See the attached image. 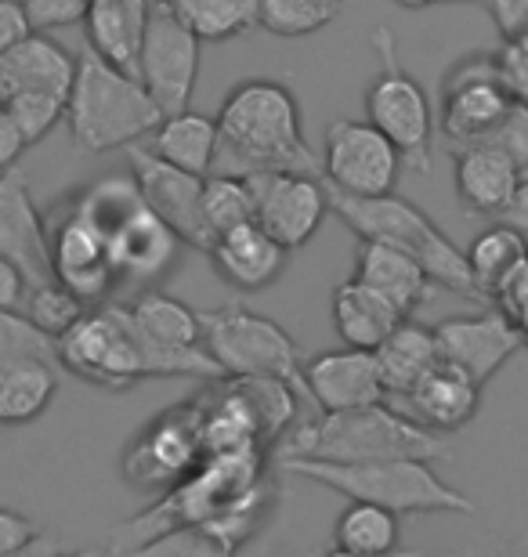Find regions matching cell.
I'll use <instances>...</instances> for the list:
<instances>
[{
  "instance_id": "cell-1",
  "label": "cell",
  "mask_w": 528,
  "mask_h": 557,
  "mask_svg": "<svg viewBox=\"0 0 528 557\" xmlns=\"http://www.w3.org/2000/svg\"><path fill=\"white\" fill-rule=\"evenodd\" d=\"M265 171L319 174L322 160L305 141L297 95L279 81H243L218 113V152L210 174L250 177Z\"/></svg>"
},
{
  "instance_id": "cell-2",
  "label": "cell",
  "mask_w": 528,
  "mask_h": 557,
  "mask_svg": "<svg viewBox=\"0 0 528 557\" xmlns=\"http://www.w3.org/2000/svg\"><path fill=\"white\" fill-rule=\"evenodd\" d=\"M54 355L59 366L106 392H127L149 376H196V381L221 376L207 348L167 351L134 326L127 308L109 305L91 308L65 337L54 341Z\"/></svg>"
},
{
  "instance_id": "cell-3",
  "label": "cell",
  "mask_w": 528,
  "mask_h": 557,
  "mask_svg": "<svg viewBox=\"0 0 528 557\" xmlns=\"http://www.w3.org/2000/svg\"><path fill=\"white\" fill-rule=\"evenodd\" d=\"M453 456L449 434L423 428L388 403L322 413L300 423L283 438V460H326V463H366V460H445Z\"/></svg>"
},
{
  "instance_id": "cell-4",
  "label": "cell",
  "mask_w": 528,
  "mask_h": 557,
  "mask_svg": "<svg viewBox=\"0 0 528 557\" xmlns=\"http://www.w3.org/2000/svg\"><path fill=\"white\" fill-rule=\"evenodd\" d=\"M330 210L358 239L388 243V247H398V250H406L409 258H417L434 286H442L456 297L478 300V305H489V300L481 297L475 275H470L467 253L459 250L417 203H409V199H402L395 193L344 196L330 188Z\"/></svg>"
},
{
  "instance_id": "cell-5",
  "label": "cell",
  "mask_w": 528,
  "mask_h": 557,
  "mask_svg": "<svg viewBox=\"0 0 528 557\" xmlns=\"http://www.w3.org/2000/svg\"><path fill=\"white\" fill-rule=\"evenodd\" d=\"M160 106L145 91L138 76L98 59L91 48L76 54V76L65 98V124L81 152L127 149L160 127Z\"/></svg>"
},
{
  "instance_id": "cell-6",
  "label": "cell",
  "mask_w": 528,
  "mask_h": 557,
  "mask_svg": "<svg viewBox=\"0 0 528 557\" xmlns=\"http://www.w3.org/2000/svg\"><path fill=\"white\" fill-rule=\"evenodd\" d=\"M286 474L308 478L322 488L347 496L352 504H377L395 515H475V499L438 478L427 460H283Z\"/></svg>"
},
{
  "instance_id": "cell-7",
  "label": "cell",
  "mask_w": 528,
  "mask_h": 557,
  "mask_svg": "<svg viewBox=\"0 0 528 557\" xmlns=\"http://www.w3.org/2000/svg\"><path fill=\"white\" fill-rule=\"evenodd\" d=\"M380 59V70L366 91V120L398 149L402 163L420 174H431L434 152V109L423 84L398 62L395 33L380 26L369 33Z\"/></svg>"
},
{
  "instance_id": "cell-8",
  "label": "cell",
  "mask_w": 528,
  "mask_h": 557,
  "mask_svg": "<svg viewBox=\"0 0 528 557\" xmlns=\"http://www.w3.org/2000/svg\"><path fill=\"white\" fill-rule=\"evenodd\" d=\"M199 319H204V348L218 362L221 376H279L305 387L300 381L305 362L294 337L279 322L257 315L243 300L199 311Z\"/></svg>"
},
{
  "instance_id": "cell-9",
  "label": "cell",
  "mask_w": 528,
  "mask_h": 557,
  "mask_svg": "<svg viewBox=\"0 0 528 557\" xmlns=\"http://www.w3.org/2000/svg\"><path fill=\"white\" fill-rule=\"evenodd\" d=\"M207 460L204 431H199V406L182 403L149 420L123 453L120 471L134 488H152V493H171L185 478L199 471Z\"/></svg>"
},
{
  "instance_id": "cell-10",
  "label": "cell",
  "mask_w": 528,
  "mask_h": 557,
  "mask_svg": "<svg viewBox=\"0 0 528 557\" xmlns=\"http://www.w3.org/2000/svg\"><path fill=\"white\" fill-rule=\"evenodd\" d=\"M48 225V261L51 278L73 289L87 308H102L109 289L116 286V264H112L109 236L98 225H91L76 199H65L44 218Z\"/></svg>"
},
{
  "instance_id": "cell-11",
  "label": "cell",
  "mask_w": 528,
  "mask_h": 557,
  "mask_svg": "<svg viewBox=\"0 0 528 557\" xmlns=\"http://www.w3.org/2000/svg\"><path fill=\"white\" fill-rule=\"evenodd\" d=\"M199 59H204V40L174 15L171 8L152 0L149 29L138 54V81L163 116L185 113L196 91Z\"/></svg>"
},
{
  "instance_id": "cell-12",
  "label": "cell",
  "mask_w": 528,
  "mask_h": 557,
  "mask_svg": "<svg viewBox=\"0 0 528 557\" xmlns=\"http://www.w3.org/2000/svg\"><path fill=\"white\" fill-rule=\"evenodd\" d=\"M511 91L503 87L496 51H478L459 59L442 84V109H438V131L449 149L475 145L496 127V120L511 109Z\"/></svg>"
},
{
  "instance_id": "cell-13",
  "label": "cell",
  "mask_w": 528,
  "mask_h": 557,
  "mask_svg": "<svg viewBox=\"0 0 528 557\" xmlns=\"http://www.w3.org/2000/svg\"><path fill=\"white\" fill-rule=\"evenodd\" d=\"M322 171L333 193L388 196L402 174V156L369 120H333L322 145Z\"/></svg>"
},
{
  "instance_id": "cell-14",
  "label": "cell",
  "mask_w": 528,
  "mask_h": 557,
  "mask_svg": "<svg viewBox=\"0 0 528 557\" xmlns=\"http://www.w3.org/2000/svg\"><path fill=\"white\" fill-rule=\"evenodd\" d=\"M254 196V221L279 247L300 250L322 228L330 214V188L316 174L300 171H265L246 177Z\"/></svg>"
},
{
  "instance_id": "cell-15",
  "label": "cell",
  "mask_w": 528,
  "mask_h": 557,
  "mask_svg": "<svg viewBox=\"0 0 528 557\" xmlns=\"http://www.w3.org/2000/svg\"><path fill=\"white\" fill-rule=\"evenodd\" d=\"M131 177L142 193V203L174 232L177 239L196 250L210 247L207 225H204V188L207 177L182 171V166L160 160L149 145H127Z\"/></svg>"
},
{
  "instance_id": "cell-16",
  "label": "cell",
  "mask_w": 528,
  "mask_h": 557,
  "mask_svg": "<svg viewBox=\"0 0 528 557\" xmlns=\"http://www.w3.org/2000/svg\"><path fill=\"white\" fill-rule=\"evenodd\" d=\"M438 355L459 366L470 381L486 387L514 355L525 348L518 326L496 305H486L478 315H456L434 326Z\"/></svg>"
},
{
  "instance_id": "cell-17",
  "label": "cell",
  "mask_w": 528,
  "mask_h": 557,
  "mask_svg": "<svg viewBox=\"0 0 528 557\" xmlns=\"http://www.w3.org/2000/svg\"><path fill=\"white\" fill-rule=\"evenodd\" d=\"M268 510V488L243 499L229 515L213 521H193V525H174L156 532L152 540L138 543L131 550H120V557H235L243 540L261 525Z\"/></svg>"
},
{
  "instance_id": "cell-18",
  "label": "cell",
  "mask_w": 528,
  "mask_h": 557,
  "mask_svg": "<svg viewBox=\"0 0 528 557\" xmlns=\"http://www.w3.org/2000/svg\"><path fill=\"white\" fill-rule=\"evenodd\" d=\"M300 381H305V392L316 398L322 413H344V409L388 403L373 351H322L300 366Z\"/></svg>"
},
{
  "instance_id": "cell-19",
  "label": "cell",
  "mask_w": 528,
  "mask_h": 557,
  "mask_svg": "<svg viewBox=\"0 0 528 557\" xmlns=\"http://www.w3.org/2000/svg\"><path fill=\"white\" fill-rule=\"evenodd\" d=\"M0 253L26 275L29 286L51 278L48 225H44L29 182L19 166L0 174Z\"/></svg>"
},
{
  "instance_id": "cell-20",
  "label": "cell",
  "mask_w": 528,
  "mask_h": 557,
  "mask_svg": "<svg viewBox=\"0 0 528 557\" xmlns=\"http://www.w3.org/2000/svg\"><path fill=\"white\" fill-rule=\"evenodd\" d=\"M406 406V417H413L423 428H431L438 434H453L459 428H467L478 413L481 403V384L459 370V366L438 359L409 395L398 398Z\"/></svg>"
},
{
  "instance_id": "cell-21",
  "label": "cell",
  "mask_w": 528,
  "mask_h": 557,
  "mask_svg": "<svg viewBox=\"0 0 528 557\" xmlns=\"http://www.w3.org/2000/svg\"><path fill=\"white\" fill-rule=\"evenodd\" d=\"M210 264L224 283L235 289H265L272 286L286 269V247L268 236V232L257 225V221H246V225L224 232L207 247Z\"/></svg>"
},
{
  "instance_id": "cell-22",
  "label": "cell",
  "mask_w": 528,
  "mask_h": 557,
  "mask_svg": "<svg viewBox=\"0 0 528 557\" xmlns=\"http://www.w3.org/2000/svg\"><path fill=\"white\" fill-rule=\"evenodd\" d=\"M453 160L459 207L470 210V214L500 218L525 177L521 166L492 145H464V149L453 152Z\"/></svg>"
},
{
  "instance_id": "cell-23",
  "label": "cell",
  "mask_w": 528,
  "mask_h": 557,
  "mask_svg": "<svg viewBox=\"0 0 528 557\" xmlns=\"http://www.w3.org/2000/svg\"><path fill=\"white\" fill-rule=\"evenodd\" d=\"M76 59L48 33H26L15 48L0 54V95L4 102L19 91H51L70 98Z\"/></svg>"
},
{
  "instance_id": "cell-24",
  "label": "cell",
  "mask_w": 528,
  "mask_h": 557,
  "mask_svg": "<svg viewBox=\"0 0 528 557\" xmlns=\"http://www.w3.org/2000/svg\"><path fill=\"white\" fill-rule=\"evenodd\" d=\"M152 0H91L84 18L87 48L116 70L138 76V54L149 29Z\"/></svg>"
},
{
  "instance_id": "cell-25",
  "label": "cell",
  "mask_w": 528,
  "mask_h": 557,
  "mask_svg": "<svg viewBox=\"0 0 528 557\" xmlns=\"http://www.w3.org/2000/svg\"><path fill=\"white\" fill-rule=\"evenodd\" d=\"M352 278L373 286L377 294L388 297L406 319L420 305H427L434 294V283L427 278L417 258H409V253L398 247H388V243H373V239H363V247H358Z\"/></svg>"
},
{
  "instance_id": "cell-26",
  "label": "cell",
  "mask_w": 528,
  "mask_h": 557,
  "mask_svg": "<svg viewBox=\"0 0 528 557\" xmlns=\"http://www.w3.org/2000/svg\"><path fill=\"white\" fill-rule=\"evenodd\" d=\"M109 250L120 278H160L182 253V239L149 207H142L112 232Z\"/></svg>"
},
{
  "instance_id": "cell-27",
  "label": "cell",
  "mask_w": 528,
  "mask_h": 557,
  "mask_svg": "<svg viewBox=\"0 0 528 557\" xmlns=\"http://www.w3.org/2000/svg\"><path fill=\"white\" fill-rule=\"evenodd\" d=\"M402 319L406 315L388 297H380L373 286L358 283V278H344L333 289V326L344 348L373 351Z\"/></svg>"
},
{
  "instance_id": "cell-28",
  "label": "cell",
  "mask_w": 528,
  "mask_h": 557,
  "mask_svg": "<svg viewBox=\"0 0 528 557\" xmlns=\"http://www.w3.org/2000/svg\"><path fill=\"white\" fill-rule=\"evenodd\" d=\"M373 359H377L380 384H384L388 398L409 395L413 384L442 359V355H438L434 326H420V322H413V319H402L373 348Z\"/></svg>"
},
{
  "instance_id": "cell-29",
  "label": "cell",
  "mask_w": 528,
  "mask_h": 557,
  "mask_svg": "<svg viewBox=\"0 0 528 557\" xmlns=\"http://www.w3.org/2000/svg\"><path fill=\"white\" fill-rule=\"evenodd\" d=\"M131 322L152 344L167 351H199L204 348V319L193 305L177 300L163 289H145V294L127 305Z\"/></svg>"
},
{
  "instance_id": "cell-30",
  "label": "cell",
  "mask_w": 528,
  "mask_h": 557,
  "mask_svg": "<svg viewBox=\"0 0 528 557\" xmlns=\"http://www.w3.org/2000/svg\"><path fill=\"white\" fill-rule=\"evenodd\" d=\"M59 395V362L22 359L0 370V428L33 423Z\"/></svg>"
},
{
  "instance_id": "cell-31",
  "label": "cell",
  "mask_w": 528,
  "mask_h": 557,
  "mask_svg": "<svg viewBox=\"0 0 528 557\" xmlns=\"http://www.w3.org/2000/svg\"><path fill=\"white\" fill-rule=\"evenodd\" d=\"M149 149L160 160L182 166V171L207 177L213 166V152H218V120L193 113V109L163 116L160 127L149 135Z\"/></svg>"
},
{
  "instance_id": "cell-32",
  "label": "cell",
  "mask_w": 528,
  "mask_h": 557,
  "mask_svg": "<svg viewBox=\"0 0 528 557\" xmlns=\"http://www.w3.org/2000/svg\"><path fill=\"white\" fill-rule=\"evenodd\" d=\"M464 253H467L470 275H475L481 297L492 305V294H496V289L507 283V275L525 261L528 243L521 232H514L511 225H492L486 232H478L470 250Z\"/></svg>"
},
{
  "instance_id": "cell-33",
  "label": "cell",
  "mask_w": 528,
  "mask_h": 557,
  "mask_svg": "<svg viewBox=\"0 0 528 557\" xmlns=\"http://www.w3.org/2000/svg\"><path fill=\"white\" fill-rule=\"evenodd\" d=\"M204 44L243 37L257 26V0H160Z\"/></svg>"
},
{
  "instance_id": "cell-34",
  "label": "cell",
  "mask_w": 528,
  "mask_h": 557,
  "mask_svg": "<svg viewBox=\"0 0 528 557\" xmlns=\"http://www.w3.org/2000/svg\"><path fill=\"white\" fill-rule=\"evenodd\" d=\"M398 536H402L398 515L377 504H347L344 515L336 518V532H333L336 550L366 554V557L395 554Z\"/></svg>"
},
{
  "instance_id": "cell-35",
  "label": "cell",
  "mask_w": 528,
  "mask_h": 557,
  "mask_svg": "<svg viewBox=\"0 0 528 557\" xmlns=\"http://www.w3.org/2000/svg\"><path fill=\"white\" fill-rule=\"evenodd\" d=\"M344 0H257V26L275 37H311L341 18Z\"/></svg>"
},
{
  "instance_id": "cell-36",
  "label": "cell",
  "mask_w": 528,
  "mask_h": 557,
  "mask_svg": "<svg viewBox=\"0 0 528 557\" xmlns=\"http://www.w3.org/2000/svg\"><path fill=\"white\" fill-rule=\"evenodd\" d=\"M87 311H91V308H87L84 300L73 294V289L54 283V278L29 286L26 300H22V315H26L33 326H37L44 337H51V341L65 337V333H70L76 322L87 315Z\"/></svg>"
},
{
  "instance_id": "cell-37",
  "label": "cell",
  "mask_w": 528,
  "mask_h": 557,
  "mask_svg": "<svg viewBox=\"0 0 528 557\" xmlns=\"http://www.w3.org/2000/svg\"><path fill=\"white\" fill-rule=\"evenodd\" d=\"M254 221V196L246 177L235 174H207V188H204V225L210 243L224 236V232Z\"/></svg>"
},
{
  "instance_id": "cell-38",
  "label": "cell",
  "mask_w": 528,
  "mask_h": 557,
  "mask_svg": "<svg viewBox=\"0 0 528 557\" xmlns=\"http://www.w3.org/2000/svg\"><path fill=\"white\" fill-rule=\"evenodd\" d=\"M8 116L15 131L22 135V141L37 145L59 127V120L65 116V98L62 95H51V91H19L8 98Z\"/></svg>"
},
{
  "instance_id": "cell-39",
  "label": "cell",
  "mask_w": 528,
  "mask_h": 557,
  "mask_svg": "<svg viewBox=\"0 0 528 557\" xmlns=\"http://www.w3.org/2000/svg\"><path fill=\"white\" fill-rule=\"evenodd\" d=\"M22 359H48L59 362L54 341L33 326L22 311H0V370Z\"/></svg>"
},
{
  "instance_id": "cell-40",
  "label": "cell",
  "mask_w": 528,
  "mask_h": 557,
  "mask_svg": "<svg viewBox=\"0 0 528 557\" xmlns=\"http://www.w3.org/2000/svg\"><path fill=\"white\" fill-rule=\"evenodd\" d=\"M475 145H492V149H500L503 156H511V160L521 166V174H528V106L511 102L507 113L496 120V127Z\"/></svg>"
},
{
  "instance_id": "cell-41",
  "label": "cell",
  "mask_w": 528,
  "mask_h": 557,
  "mask_svg": "<svg viewBox=\"0 0 528 557\" xmlns=\"http://www.w3.org/2000/svg\"><path fill=\"white\" fill-rule=\"evenodd\" d=\"M19 4L22 15H26L29 33H51L84 22L91 0H19Z\"/></svg>"
},
{
  "instance_id": "cell-42",
  "label": "cell",
  "mask_w": 528,
  "mask_h": 557,
  "mask_svg": "<svg viewBox=\"0 0 528 557\" xmlns=\"http://www.w3.org/2000/svg\"><path fill=\"white\" fill-rule=\"evenodd\" d=\"M492 305H496L503 315H507L514 326H518L521 341H525V351H528V253L525 261L507 275L496 294H492Z\"/></svg>"
},
{
  "instance_id": "cell-43",
  "label": "cell",
  "mask_w": 528,
  "mask_h": 557,
  "mask_svg": "<svg viewBox=\"0 0 528 557\" xmlns=\"http://www.w3.org/2000/svg\"><path fill=\"white\" fill-rule=\"evenodd\" d=\"M496 62H500L503 87L511 91V98L528 106V29L521 37L503 40V48L496 51Z\"/></svg>"
},
{
  "instance_id": "cell-44",
  "label": "cell",
  "mask_w": 528,
  "mask_h": 557,
  "mask_svg": "<svg viewBox=\"0 0 528 557\" xmlns=\"http://www.w3.org/2000/svg\"><path fill=\"white\" fill-rule=\"evenodd\" d=\"M40 540V529L33 525L26 515L11 507H0V557H11L19 550H26L29 543Z\"/></svg>"
},
{
  "instance_id": "cell-45",
  "label": "cell",
  "mask_w": 528,
  "mask_h": 557,
  "mask_svg": "<svg viewBox=\"0 0 528 557\" xmlns=\"http://www.w3.org/2000/svg\"><path fill=\"white\" fill-rule=\"evenodd\" d=\"M496 22V29L503 33V40L521 37L528 29V0H486L481 4Z\"/></svg>"
},
{
  "instance_id": "cell-46",
  "label": "cell",
  "mask_w": 528,
  "mask_h": 557,
  "mask_svg": "<svg viewBox=\"0 0 528 557\" xmlns=\"http://www.w3.org/2000/svg\"><path fill=\"white\" fill-rule=\"evenodd\" d=\"M29 294V283L4 253H0V311H22V300Z\"/></svg>"
},
{
  "instance_id": "cell-47",
  "label": "cell",
  "mask_w": 528,
  "mask_h": 557,
  "mask_svg": "<svg viewBox=\"0 0 528 557\" xmlns=\"http://www.w3.org/2000/svg\"><path fill=\"white\" fill-rule=\"evenodd\" d=\"M26 152V141L15 131L8 116V106H4V95H0V174L11 171V166H19V156Z\"/></svg>"
},
{
  "instance_id": "cell-48",
  "label": "cell",
  "mask_w": 528,
  "mask_h": 557,
  "mask_svg": "<svg viewBox=\"0 0 528 557\" xmlns=\"http://www.w3.org/2000/svg\"><path fill=\"white\" fill-rule=\"evenodd\" d=\"M26 33H29V26H26V15H22L19 0H0V54L8 48H15Z\"/></svg>"
},
{
  "instance_id": "cell-49",
  "label": "cell",
  "mask_w": 528,
  "mask_h": 557,
  "mask_svg": "<svg viewBox=\"0 0 528 557\" xmlns=\"http://www.w3.org/2000/svg\"><path fill=\"white\" fill-rule=\"evenodd\" d=\"M500 225H511L514 232H521V236H528V174L521 177V185L514 188L511 203L503 207Z\"/></svg>"
},
{
  "instance_id": "cell-50",
  "label": "cell",
  "mask_w": 528,
  "mask_h": 557,
  "mask_svg": "<svg viewBox=\"0 0 528 557\" xmlns=\"http://www.w3.org/2000/svg\"><path fill=\"white\" fill-rule=\"evenodd\" d=\"M54 554V543L51 540H37V543H29L26 550H19V554H11V557H51Z\"/></svg>"
},
{
  "instance_id": "cell-51",
  "label": "cell",
  "mask_w": 528,
  "mask_h": 557,
  "mask_svg": "<svg viewBox=\"0 0 528 557\" xmlns=\"http://www.w3.org/2000/svg\"><path fill=\"white\" fill-rule=\"evenodd\" d=\"M486 557H528V543H503V547L489 550Z\"/></svg>"
},
{
  "instance_id": "cell-52",
  "label": "cell",
  "mask_w": 528,
  "mask_h": 557,
  "mask_svg": "<svg viewBox=\"0 0 528 557\" xmlns=\"http://www.w3.org/2000/svg\"><path fill=\"white\" fill-rule=\"evenodd\" d=\"M51 557H106V554L98 550V547H84V550H65V554H59V550H54Z\"/></svg>"
},
{
  "instance_id": "cell-53",
  "label": "cell",
  "mask_w": 528,
  "mask_h": 557,
  "mask_svg": "<svg viewBox=\"0 0 528 557\" xmlns=\"http://www.w3.org/2000/svg\"><path fill=\"white\" fill-rule=\"evenodd\" d=\"M326 557H366V554H344V550H333V554H326ZM380 557H420V554H402V550H395V554H380Z\"/></svg>"
},
{
  "instance_id": "cell-54",
  "label": "cell",
  "mask_w": 528,
  "mask_h": 557,
  "mask_svg": "<svg viewBox=\"0 0 528 557\" xmlns=\"http://www.w3.org/2000/svg\"><path fill=\"white\" fill-rule=\"evenodd\" d=\"M395 4H402V8H427L431 0H395Z\"/></svg>"
},
{
  "instance_id": "cell-55",
  "label": "cell",
  "mask_w": 528,
  "mask_h": 557,
  "mask_svg": "<svg viewBox=\"0 0 528 557\" xmlns=\"http://www.w3.org/2000/svg\"><path fill=\"white\" fill-rule=\"evenodd\" d=\"M431 4H453V0H431ZM470 4H486V0H470Z\"/></svg>"
},
{
  "instance_id": "cell-56",
  "label": "cell",
  "mask_w": 528,
  "mask_h": 557,
  "mask_svg": "<svg viewBox=\"0 0 528 557\" xmlns=\"http://www.w3.org/2000/svg\"><path fill=\"white\" fill-rule=\"evenodd\" d=\"M438 557H453V554H438Z\"/></svg>"
}]
</instances>
